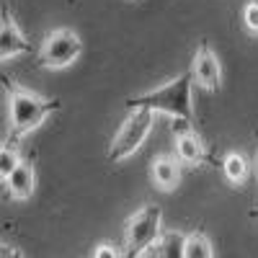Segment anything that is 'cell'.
<instances>
[{
  "label": "cell",
  "mask_w": 258,
  "mask_h": 258,
  "mask_svg": "<svg viewBox=\"0 0 258 258\" xmlns=\"http://www.w3.org/2000/svg\"><path fill=\"white\" fill-rule=\"evenodd\" d=\"M21 163H24V160H21L18 150H16L13 145H3V150H0V178L8 181L11 173H13Z\"/></svg>",
  "instance_id": "14"
},
{
  "label": "cell",
  "mask_w": 258,
  "mask_h": 258,
  "mask_svg": "<svg viewBox=\"0 0 258 258\" xmlns=\"http://www.w3.org/2000/svg\"><path fill=\"white\" fill-rule=\"evenodd\" d=\"M176 158L183 165H199L207 158L204 145H202V140H199L197 132H188V135L176 137Z\"/></svg>",
  "instance_id": "10"
},
{
  "label": "cell",
  "mask_w": 258,
  "mask_h": 258,
  "mask_svg": "<svg viewBox=\"0 0 258 258\" xmlns=\"http://www.w3.org/2000/svg\"><path fill=\"white\" fill-rule=\"evenodd\" d=\"M83 52V41L75 31L70 29H54L52 34L44 36L39 49V64L47 70H62L80 57Z\"/></svg>",
  "instance_id": "5"
},
{
  "label": "cell",
  "mask_w": 258,
  "mask_h": 258,
  "mask_svg": "<svg viewBox=\"0 0 258 258\" xmlns=\"http://www.w3.org/2000/svg\"><path fill=\"white\" fill-rule=\"evenodd\" d=\"M222 170H225V178L230 183H243L245 176H248V160L240 153H230L222 160Z\"/></svg>",
  "instance_id": "12"
},
{
  "label": "cell",
  "mask_w": 258,
  "mask_h": 258,
  "mask_svg": "<svg viewBox=\"0 0 258 258\" xmlns=\"http://www.w3.org/2000/svg\"><path fill=\"white\" fill-rule=\"evenodd\" d=\"M93 258H124V255L119 253V248H114V245H109V243H103V245L96 248Z\"/></svg>",
  "instance_id": "16"
},
{
  "label": "cell",
  "mask_w": 258,
  "mask_h": 258,
  "mask_svg": "<svg viewBox=\"0 0 258 258\" xmlns=\"http://www.w3.org/2000/svg\"><path fill=\"white\" fill-rule=\"evenodd\" d=\"M188 132H194L191 121H186V119H176L173 121V137H181V135H188Z\"/></svg>",
  "instance_id": "17"
},
{
  "label": "cell",
  "mask_w": 258,
  "mask_h": 258,
  "mask_svg": "<svg viewBox=\"0 0 258 258\" xmlns=\"http://www.w3.org/2000/svg\"><path fill=\"white\" fill-rule=\"evenodd\" d=\"M191 85H194V75L191 70L181 73L178 78L168 80L165 85L155 91H147L142 96H132L126 98V109L129 111H137V109H145V111H163V114H170L173 119H186L191 121L194 116V109H191Z\"/></svg>",
  "instance_id": "1"
},
{
  "label": "cell",
  "mask_w": 258,
  "mask_h": 258,
  "mask_svg": "<svg viewBox=\"0 0 258 258\" xmlns=\"http://www.w3.org/2000/svg\"><path fill=\"white\" fill-rule=\"evenodd\" d=\"M188 70H191L194 80H197L202 88H207V91H217L220 88V83H222V68H220L217 54L209 49L207 41H202V44H199V49H197V54H194V62H191Z\"/></svg>",
  "instance_id": "6"
},
{
  "label": "cell",
  "mask_w": 258,
  "mask_h": 258,
  "mask_svg": "<svg viewBox=\"0 0 258 258\" xmlns=\"http://www.w3.org/2000/svg\"><path fill=\"white\" fill-rule=\"evenodd\" d=\"M3 183L8 186V191H11V197H13V199H18V202L29 199L31 194H34V186H36L34 165H31V163H21V165L13 170V173H11V178L3 181Z\"/></svg>",
  "instance_id": "9"
},
{
  "label": "cell",
  "mask_w": 258,
  "mask_h": 258,
  "mask_svg": "<svg viewBox=\"0 0 258 258\" xmlns=\"http://www.w3.org/2000/svg\"><path fill=\"white\" fill-rule=\"evenodd\" d=\"M155 255L158 258H186V235L178 230L163 232L155 245Z\"/></svg>",
  "instance_id": "11"
},
{
  "label": "cell",
  "mask_w": 258,
  "mask_h": 258,
  "mask_svg": "<svg viewBox=\"0 0 258 258\" xmlns=\"http://www.w3.org/2000/svg\"><path fill=\"white\" fill-rule=\"evenodd\" d=\"M140 258H158V255H155V248H150V250H147V253H142Z\"/></svg>",
  "instance_id": "19"
},
{
  "label": "cell",
  "mask_w": 258,
  "mask_h": 258,
  "mask_svg": "<svg viewBox=\"0 0 258 258\" xmlns=\"http://www.w3.org/2000/svg\"><path fill=\"white\" fill-rule=\"evenodd\" d=\"M212 243L204 232H188L186 235V258H212Z\"/></svg>",
  "instance_id": "13"
},
{
  "label": "cell",
  "mask_w": 258,
  "mask_h": 258,
  "mask_svg": "<svg viewBox=\"0 0 258 258\" xmlns=\"http://www.w3.org/2000/svg\"><path fill=\"white\" fill-rule=\"evenodd\" d=\"M255 165H258V158H255Z\"/></svg>",
  "instance_id": "20"
},
{
  "label": "cell",
  "mask_w": 258,
  "mask_h": 258,
  "mask_svg": "<svg viewBox=\"0 0 258 258\" xmlns=\"http://www.w3.org/2000/svg\"><path fill=\"white\" fill-rule=\"evenodd\" d=\"M3 258H21V253L13 248H3Z\"/></svg>",
  "instance_id": "18"
},
{
  "label": "cell",
  "mask_w": 258,
  "mask_h": 258,
  "mask_svg": "<svg viewBox=\"0 0 258 258\" xmlns=\"http://www.w3.org/2000/svg\"><path fill=\"white\" fill-rule=\"evenodd\" d=\"M160 222L163 212L160 207L145 204L137 209L132 217L126 220V232H124V258H140L150 248H155L160 240Z\"/></svg>",
  "instance_id": "3"
},
{
  "label": "cell",
  "mask_w": 258,
  "mask_h": 258,
  "mask_svg": "<svg viewBox=\"0 0 258 258\" xmlns=\"http://www.w3.org/2000/svg\"><path fill=\"white\" fill-rule=\"evenodd\" d=\"M243 21H245L248 31L258 34V0H250V3L243 8Z\"/></svg>",
  "instance_id": "15"
},
{
  "label": "cell",
  "mask_w": 258,
  "mask_h": 258,
  "mask_svg": "<svg viewBox=\"0 0 258 258\" xmlns=\"http://www.w3.org/2000/svg\"><path fill=\"white\" fill-rule=\"evenodd\" d=\"M29 52V41L24 36V31L18 29V24L11 16H3V24H0V57L11 59L18 54Z\"/></svg>",
  "instance_id": "7"
},
{
  "label": "cell",
  "mask_w": 258,
  "mask_h": 258,
  "mask_svg": "<svg viewBox=\"0 0 258 258\" xmlns=\"http://www.w3.org/2000/svg\"><path fill=\"white\" fill-rule=\"evenodd\" d=\"M255 214H258V212H255Z\"/></svg>",
  "instance_id": "21"
},
{
  "label": "cell",
  "mask_w": 258,
  "mask_h": 258,
  "mask_svg": "<svg viewBox=\"0 0 258 258\" xmlns=\"http://www.w3.org/2000/svg\"><path fill=\"white\" fill-rule=\"evenodd\" d=\"M150 129H153V111H145V109L132 111V114L124 119V124L119 126V132L111 140L109 160L111 163H121L129 155H135L137 150L145 145Z\"/></svg>",
  "instance_id": "4"
},
{
  "label": "cell",
  "mask_w": 258,
  "mask_h": 258,
  "mask_svg": "<svg viewBox=\"0 0 258 258\" xmlns=\"http://www.w3.org/2000/svg\"><path fill=\"white\" fill-rule=\"evenodd\" d=\"M150 176H153V183L160 191H173L181 181V160L170 158V155H160V158L153 160Z\"/></svg>",
  "instance_id": "8"
},
{
  "label": "cell",
  "mask_w": 258,
  "mask_h": 258,
  "mask_svg": "<svg viewBox=\"0 0 258 258\" xmlns=\"http://www.w3.org/2000/svg\"><path fill=\"white\" fill-rule=\"evenodd\" d=\"M8 119H11V140H21L31 135L34 129L59 111V101L57 98H44L29 88H21L16 83H8Z\"/></svg>",
  "instance_id": "2"
}]
</instances>
